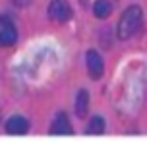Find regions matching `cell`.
<instances>
[{
	"mask_svg": "<svg viewBox=\"0 0 147 153\" xmlns=\"http://www.w3.org/2000/svg\"><path fill=\"white\" fill-rule=\"evenodd\" d=\"M141 22H143V14L137 6H130L122 12L120 19H118V25H116V31H118V39L122 41H128L132 39L137 31L141 29Z\"/></svg>",
	"mask_w": 147,
	"mask_h": 153,
	"instance_id": "cell-1",
	"label": "cell"
},
{
	"mask_svg": "<svg viewBox=\"0 0 147 153\" xmlns=\"http://www.w3.org/2000/svg\"><path fill=\"white\" fill-rule=\"evenodd\" d=\"M49 18L56 23H66L72 19V8L68 0H52L49 4Z\"/></svg>",
	"mask_w": 147,
	"mask_h": 153,
	"instance_id": "cell-2",
	"label": "cell"
},
{
	"mask_svg": "<svg viewBox=\"0 0 147 153\" xmlns=\"http://www.w3.org/2000/svg\"><path fill=\"white\" fill-rule=\"evenodd\" d=\"M18 41V29L14 22L6 16H0V47H12Z\"/></svg>",
	"mask_w": 147,
	"mask_h": 153,
	"instance_id": "cell-3",
	"label": "cell"
},
{
	"mask_svg": "<svg viewBox=\"0 0 147 153\" xmlns=\"http://www.w3.org/2000/svg\"><path fill=\"white\" fill-rule=\"evenodd\" d=\"M85 64H87V74L93 79H101V76L105 74V64H103V58L97 51H87Z\"/></svg>",
	"mask_w": 147,
	"mask_h": 153,
	"instance_id": "cell-4",
	"label": "cell"
},
{
	"mask_svg": "<svg viewBox=\"0 0 147 153\" xmlns=\"http://www.w3.org/2000/svg\"><path fill=\"white\" fill-rule=\"evenodd\" d=\"M29 130V122H27L23 116H12V118H8L6 122V132L12 136H21L25 134V132Z\"/></svg>",
	"mask_w": 147,
	"mask_h": 153,
	"instance_id": "cell-5",
	"label": "cell"
},
{
	"mask_svg": "<svg viewBox=\"0 0 147 153\" xmlns=\"http://www.w3.org/2000/svg\"><path fill=\"white\" fill-rule=\"evenodd\" d=\"M50 134H52V136H68V134H72L70 120H68V116H66L64 112H60V114L54 118L52 128H50Z\"/></svg>",
	"mask_w": 147,
	"mask_h": 153,
	"instance_id": "cell-6",
	"label": "cell"
},
{
	"mask_svg": "<svg viewBox=\"0 0 147 153\" xmlns=\"http://www.w3.org/2000/svg\"><path fill=\"white\" fill-rule=\"evenodd\" d=\"M87 111H89V93L85 89H81L75 97V114L79 118H85Z\"/></svg>",
	"mask_w": 147,
	"mask_h": 153,
	"instance_id": "cell-7",
	"label": "cell"
},
{
	"mask_svg": "<svg viewBox=\"0 0 147 153\" xmlns=\"http://www.w3.org/2000/svg\"><path fill=\"white\" fill-rule=\"evenodd\" d=\"M93 14L97 16L99 19H105L109 18L110 14H112V4L109 2V0H97L93 6Z\"/></svg>",
	"mask_w": 147,
	"mask_h": 153,
	"instance_id": "cell-8",
	"label": "cell"
},
{
	"mask_svg": "<svg viewBox=\"0 0 147 153\" xmlns=\"http://www.w3.org/2000/svg\"><path fill=\"white\" fill-rule=\"evenodd\" d=\"M105 118L101 116H93L89 120V126H87V134H103L105 132Z\"/></svg>",
	"mask_w": 147,
	"mask_h": 153,
	"instance_id": "cell-9",
	"label": "cell"
},
{
	"mask_svg": "<svg viewBox=\"0 0 147 153\" xmlns=\"http://www.w3.org/2000/svg\"><path fill=\"white\" fill-rule=\"evenodd\" d=\"M14 4H16V6H19V8H23V6H29L31 0H14Z\"/></svg>",
	"mask_w": 147,
	"mask_h": 153,
	"instance_id": "cell-10",
	"label": "cell"
},
{
	"mask_svg": "<svg viewBox=\"0 0 147 153\" xmlns=\"http://www.w3.org/2000/svg\"><path fill=\"white\" fill-rule=\"evenodd\" d=\"M79 2H81V6H87V2H89V0H79Z\"/></svg>",
	"mask_w": 147,
	"mask_h": 153,
	"instance_id": "cell-11",
	"label": "cell"
}]
</instances>
